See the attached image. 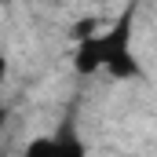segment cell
<instances>
[{"label": "cell", "instance_id": "6da1fadb", "mask_svg": "<svg viewBox=\"0 0 157 157\" xmlns=\"http://www.w3.org/2000/svg\"><path fill=\"white\" fill-rule=\"evenodd\" d=\"M135 7L128 4L110 26H102L99 33H91L88 40H80L73 48V70L80 77H95V73H106L113 80H139L143 77V62L135 59Z\"/></svg>", "mask_w": 157, "mask_h": 157}, {"label": "cell", "instance_id": "7a4b0ae2", "mask_svg": "<svg viewBox=\"0 0 157 157\" xmlns=\"http://www.w3.org/2000/svg\"><path fill=\"white\" fill-rule=\"evenodd\" d=\"M22 157H91V154H88V143L80 135L77 121L66 117L59 128H51L48 135L29 139V146L22 150Z\"/></svg>", "mask_w": 157, "mask_h": 157}, {"label": "cell", "instance_id": "3957f363", "mask_svg": "<svg viewBox=\"0 0 157 157\" xmlns=\"http://www.w3.org/2000/svg\"><path fill=\"white\" fill-rule=\"evenodd\" d=\"M7 80V55H4V48H0V84Z\"/></svg>", "mask_w": 157, "mask_h": 157}, {"label": "cell", "instance_id": "277c9868", "mask_svg": "<svg viewBox=\"0 0 157 157\" xmlns=\"http://www.w3.org/2000/svg\"><path fill=\"white\" fill-rule=\"evenodd\" d=\"M4 121H7V106H0V132H4Z\"/></svg>", "mask_w": 157, "mask_h": 157}]
</instances>
